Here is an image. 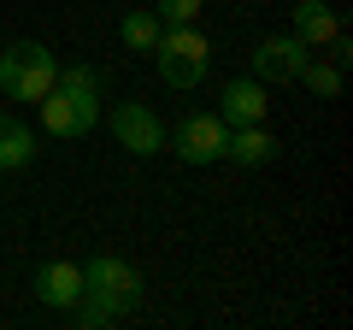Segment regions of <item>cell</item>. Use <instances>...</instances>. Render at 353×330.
Masks as SVG:
<instances>
[{
  "mask_svg": "<svg viewBox=\"0 0 353 330\" xmlns=\"http://www.w3.org/2000/svg\"><path fill=\"white\" fill-rule=\"evenodd\" d=\"M53 77H59V59H53V48H41V41H12V48L0 53V95H6V101L36 106L41 95L53 89Z\"/></svg>",
  "mask_w": 353,
  "mask_h": 330,
  "instance_id": "6da1fadb",
  "label": "cell"
},
{
  "mask_svg": "<svg viewBox=\"0 0 353 330\" xmlns=\"http://www.w3.org/2000/svg\"><path fill=\"white\" fill-rule=\"evenodd\" d=\"M83 301H94L112 318L136 313L141 307V271L130 266V260H118V254H94L83 266Z\"/></svg>",
  "mask_w": 353,
  "mask_h": 330,
  "instance_id": "7a4b0ae2",
  "label": "cell"
},
{
  "mask_svg": "<svg viewBox=\"0 0 353 330\" xmlns=\"http://www.w3.org/2000/svg\"><path fill=\"white\" fill-rule=\"evenodd\" d=\"M206 53H212V41L194 24H165L159 41H153V65H159L165 89H194L206 77Z\"/></svg>",
  "mask_w": 353,
  "mask_h": 330,
  "instance_id": "3957f363",
  "label": "cell"
},
{
  "mask_svg": "<svg viewBox=\"0 0 353 330\" xmlns=\"http://www.w3.org/2000/svg\"><path fill=\"white\" fill-rule=\"evenodd\" d=\"M106 124H112L118 148L136 153V159H153V153L171 142V136H165V124H159V113H153V106H141V101H118L112 113H106Z\"/></svg>",
  "mask_w": 353,
  "mask_h": 330,
  "instance_id": "277c9868",
  "label": "cell"
},
{
  "mask_svg": "<svg viewBox=\"0 0 353 330\" xmlns=\"http://www.w3.org/2000/svg\"><path fill=\"white\" fill-rule=\"evenodd\" d=\"M224 136H230V124L218 113H189L183 124H176V159H183V165L224 159Z\"/></svg>",
  "mask_w": 353,
  "mask_h": 330,
  "instance_id": "5b68a950",
  "label": "cell"
},
{
  "mask_svg": "<svg viewBox=\"0 0 353 330\" xmlns=\"http://www.w3.org/2000/svg\"><path fill=\"white\" fill-rule=\"evenodd\" d=\"M312 59V48H306L294 30H283V36H265L259 48H253V77L259 83H294V71Z\"/></svg>",
  "mask_w": 353,
  "mask_h": 330,
  "instance_id": "8992f818",
  "label": "cell"
},
{
  "mask_svg": "<svg viewBox=\"0 0 353 330\" xmlns=\"http://www.w3.org/2000/svg\"><path fill=\"white\" fill-rule=\"evenodd\" d=\"M218 101H224V106H218V118H224L230 130L265 124V118H271V83H259V77H230Z\"/></svg>",
  "mask_w": 353,
  "mask_h": 330,
  "instance_id": "52a82bcc",
  "label": "cell"
},
{
  "mask_svg": "<svg viewBox=\"0 0 353 330\" xmlns=\"http://www.w3.org/2000/svg\"><path fill=\"white\" fill-rule=\"evenodd\" d=\"M36 301L53 307V313L77 307V301H83V266H71V260H48V266H36Z\"/></svg>",
  "mask_w": 353,
  "mask_h": 330,
  "instance_id": "ba28073f",
  "label": "cell"
},
{
  "mask_svg": "<svg viewBox=\"0 0 353 330\" xmlns=\"http://www.w3.org/2000/svg\"><path fill=\"white\" fill-rule=\"evenodd\" d=\"M289 30H294V36H301L312 53H324L330 41L341 36V12L330 6V0H301V6H294V24H289Z\"/></svg>",
  "mask_w": 353,
  "mask_h": 330,
  "instance_id": "9c48e42d",
  "label": "cell"
},
{
  "mask_svg": "<svg viewBox=\"0 0 353 330\" xmlns=\"http://www.w3.org/2000/svg\"><path fill=\"white\" fill-rule=\"evenodd\" d=\"M36 118H41V130H48L53 142H77V136H88V118L77 113V101L65 89H48L36 101Z\"/></svg>",
  "mask_w": 353,
  "mask_h": 330,
  "instance_id": "30bf717a",
  "label": "cell"
},
{
  "mask_svg": "<svg viewBox=\"0 0 353 330\" xmlns=\"http://www.w3.org/2000/svg\"><path fill=\"white\" fill-rule=\"evenodd\" d=\"M53 89H65V95L77 101V113L88 118V130L101 124V71H94V65H59Z\"/></svg>",
  "mask_w": 353,
  "mask_h": 330,
  "instance_id": "8fae6325",
  "label": "cell"
},
{
  "mask_svg": "<svg viewBox=\"0 0 353 330\" xmlns=\"http://www.w3.org/2000/svg\"><path fill=\"white\" fill-rule=\"evenodd\" d=\"M224 159H236V165H271V159H277V136H271L265 124H241V130L224 136Z\"/></svg>",
  "mask_w": 353,
  "mask_h": 330,
  "instance_id": "7c38bea8",
  "label": "cell"
},
{
  "mask_svg": "<svg viewBox=\"0 0 353 330\" xmlns=\"http://www.w3.org/2000/svg\"><path fill=\"white\" fill-rule=\"evenodd\" d=\"M30 159H36V130L24 118L0 113V171H24Z\"/></svg>",
  "mask_w": 353,
  "mask_h": 330,
  "instance_id": "4fadbf2b",
  "label": "cell"
},
{
  "mask_svg": "<svg viewBox=\"0 0 353 330\" xmlns=\"http://www.w3.org/2000/svg\"><path fill=\"white\" fill-rule=\"evenodd\" d=\"M159 12H124L118 18V41H124L130 53H153V41H159Z\"/></svg>",
  "mask_w": 353,
  "mask_h": 330,
  "instance_id": "5bb4252c",
  "label": "cell"
},
{
  "mask_svg": "<svg viewBox=\"0 0 353 330\" xmlns=\"http://www.w3.org/2000/svg\"><path fill=\"white\" fill-rule=\"evenodd\" d=\"M294 83H306V95H312V101H336V95H341V65L306 59L301 71H294Z\"/></svg>",
  "mask_w": 353,
  "mask_h": 330,
  "instance_id": "9a60e30c",
  "label": "cell"
},
{
  "mask_svg": "<svg viewBox=\"0 0 353 330\" xmlns=\"http://www.w3.org/2000/svg\"><path fill=\"white\" fill-rule=\"evenodd\" d=\"M159 24H194L201 18V0H153Z\"/></svg>",
  "mask_w": 353,
  "mask_h": 330,
  "instance_id": "2e32d148",
  "label": "cell"
}]
</instances>
